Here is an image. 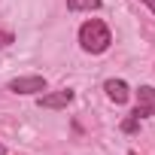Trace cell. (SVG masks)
I'll list each match as a JSON object with an SVG mask.
<instances>
[{"mask_svg": "<svg viewBox=\"0 0 155 155\" xmlns=\"http://www.w3.org/2000/svg\"><path fill=\"white\" fill-rule=\"evenodd\" d=\"M110 43H113L110 28H107L101 18H88V21L79 28V46H82L85 52L101 55V52H107V49H110Z\"/></svg>", "mask_w": 155, "mask_h": 155, "instance_id": "obj_1", "label": "cell"}, {"mask_svg": "<svg viewBox=\"0 0 155 155\" xmlns=\"http://www.w3.org/2000/svg\"><path fill=\"white\" fill-rule=\"evenodd\" d=\"M9 91H15V94H37V91H46V79L43 76H18V79L9 82Z\"/></svg>", "mask_w": 155, "mask_h": 155, "instance_id": "obj_2", "label": "cell"}, {"mask_svg": "<svg viewBox=\"0 0 155 155\" xmlns=\"http://www.w3.org/2000/svg\"><path fill=\"white\" fill-rule=\"evenodd\" d=\"M104 91H107V97H110L113 104H125V101L131 97V88H128L125 79H107V82H104Z\"/></svg>", "mask_w": 155, "mask_h": 155, "instance_id": "obj_3", "label": "cell"}, {"mask_svg": "<svg viewBox=\"0 0 155 155\" xmlns=\"http://www.w3.org/2000/svg\"><path fill=\"white\" fill-rule=\"evenodd\" d=\"M70 101H73V91H70V88H61V91L43 94V97H40V107H43V110H64Z\"/></svg>", "mask_w": 155, "mask_h": 155, "instance_id": "obj_4", "label": "cell"}, {"mask_svg": "<svg viewBox=\"0 0 155 155\" xmlns=\"http://www.w3.org/2000/svg\"><path fill=\"white\" fill-rule=\"evenodd\" d=\"M137 116H155V88L143 85L137 91Z\"/></svg>", "mask_w": 155, "mask_h": 155, "instance_id": "obj_5", "label": "cell"}, {"mask_svg": "<svg viewBox=\"0 0 155 155\" xmlns=\"http://www.w3.org/2000/svg\"><path fill=\"white\" fill-rule=\"evenodd\" d=\"M67 6L73 12H91V9H101V0H67Z\"/></svg>", "mask_w": 155, "mask_h": 155, "instance_id": "obj_6", "label": "cell"}, {"mask_svg": "<svg viewBox=\"0 0 155 155\" xmlns=\"http://www.w3.org/2000/svg\"><path fill=\"white\" fill-rule=\"evenodd\" d=\"M12 40H15V37H12L9 31H0V49H6V46H12Z\"/></svg>", "mask_w": 155, "mask_h": 155, "instance_id": "obj_7", "label": "cell"}, {"mask_svg": "<svg viewBox=\"0 0 155 155\" xmlns=\"http://www.w3.org/2000/svg\"><path fill=\"white\" fill-rule=\"evenodd\" d=\"M137 113H134V119H125V125H122V131H137Z\"/></svg>", "mask_w": 155, "mask_h": 155, "instance_id": "obj_8", "label": "cell"}, {"mask_svg": "<svg viewBox=\"0 0 155 155\" xmlns=\"http://www.w3.org/2000/svg\"><path fill=\"white\" fill-rule=\"evenodd\" d=\"M143 3H149V9H152V12H155V0H143Z\"/></svg>", "mask_w": 155, "mask_h": 155, "instance_id": "obj_9", "label": "cell"}, {"mask_svg": "<svg viewBox=\"0 0 155 155\" xmlns=\"http://www.w3.org/2000/svg\"><path fill=\"white\" fill-rule=\"evenodd\" d=\"M0 155H6V149H3V143H0Z\"/></svg>", "mask_w": 155, "mask_h": 155, "instance_id": "obj_10", "label": "cell"}]
</instances>
